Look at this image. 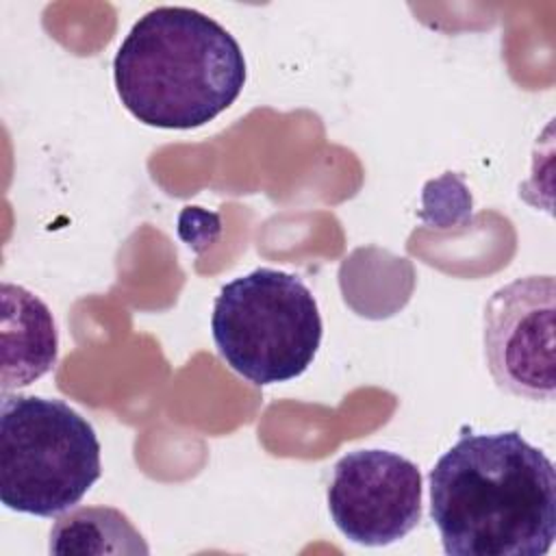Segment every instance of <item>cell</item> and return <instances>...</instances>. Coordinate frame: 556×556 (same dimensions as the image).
<instances>
[{
    "label": "cell",
    "mask_w": 556,
    "mask_h": 556,
    "mask_svg": "<svg viewBox=\"0 0 556 556\" xmlns=\"http://www.w3.org/2000/svg\"><path fill=\"white\" fill-rule=\"evenodd\" d=\"M552 274L523 276L493 291L484 306V358L493 382L530 402H552L556 393Z\"/></svg>",
    "instance_id": "cell-5"
},
{
    "label": "cell",
    "mask_w": 556,
    "mask_h": 556,
    "mask_svg": "<svg viewBox=\"0 0 556 556\" xmlns=\"http://www.w3.org/2000/svg\"><path fill=\"white\" fill-rule=\"evenodd\" d=\"M59 334L50 308L20 285H2V391L26 387L52 369Z\"/></svg>",
    "instance_id": "cell-7"
},
{
    "label": "cell",
    "mask_w": 556,
    "mask_h": 556,
    "mask_svg": "<svg viewBox=\"0 0 556 556\" xmlns=\"http://www.w3.org/2000/svg\"><path fill=\"white\" fill-rule=\"evenodd\" d=\"M102 473L93 426L56 397L2 395L0 500L15 513L56 517Z\"/></svg>",
    "instance_id": "cell-3"
},
{
    "label": "cell",
    "mask_w": 556,
    "mask_h": 556,
    "mask_svg": "<svg viewBox=\"0 0 556 556\" xmlns=\"http://www.w3.org/2000/svg\"><path fill=\"white\" fill-rule=\"evenodd\" d=\"M122 104L143 124L189 130L226 111L245 85L239 41L189 7L141 15L113 59Z\"/></svg>",
    "instance_id": "cell-2"
},
{
    "label": "cell",
    "mask_w": 556,
    "mask_h": 556,
    "mask_svg": "<svg viewBox=\"0 0 556 556\" xmlns=\"http://www.w3.org/2000/svg\"><path fill=\"white\" fill-rule=\"evenodd\" d=\"M424 484L417 465L389 450H354L332 467L328 510L352 543L382 547L421 521Z\"/></svg>",
    "instance_id": "cell-6"
},
{
    "label": "cell",
    "mask_w": 556,
    "mask_h": 556,
    "mask_svg": "<svg viewBox=\"0 0 556 556\" xmlns=\"http://www.w3.org/2000/svg\"><path fill=\"white\" fill-rule=\"evenodd\" d=\"M50 554H148L141 532L111 506H85L56 519Z\"/></svg>",
    "instance_id": "cell-8"
},
{
    "label": "cell",
    "mask_w": 556,
    "mask_h": 556,
    "mask_svg": "<svg viewBox=\"0 0 556 556\" xmlns=\"http://www.w3.org/2000/svg\"><path fill=\"white\" fill-rule=\"evenodd\" d=\"M321 315L300 276L258 267L226 282L211 332L226 365L256 387L302 376L321 343Z\"/></svg>",
    "instance_id": "cell-4"
},
{
    "label": "cell",
    "mask_w": 556,
    "mask_h": 556,
    "mask_svg": "<svg viewBox=\"0 0 556 556\" xmlns=\"http://www.w3.org/2000/svg\"><path fill=\"white\" fill-rule=\"evenodd\" d=\"M430 515L450 556H543L556 539L554 463L517 430L463 432L430 469Z\"/></svg>",
    "instance_id": "cell-1"
}]
</instances>
